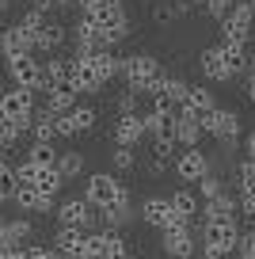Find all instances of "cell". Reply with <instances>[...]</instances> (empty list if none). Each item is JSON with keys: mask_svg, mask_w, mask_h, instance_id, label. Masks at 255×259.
<instances>
[{"mask_svg": "<svg viewBox=\"0 0 255 259\" xmlns=\"http://www.w3.org/2000/svg\"><path fill=\"white\" fill-rule=\"evenodd\" d=\"M122 80H126V92H134V96H149L152 88H156L160 80H164V69H160V61L152 54H126L122 57Z\"/></svg>", "mask_w": 255, "mask_h": 259, "instance_id": "1", "label": "cell"}, {"mask_svg": "<svg viewBox=\"0 0 255 259\" xmlns=\"http://www.w3.org/2000/svg\"><path fill=\"white\" fill-rule=\"evenodd\" d=\"M244 236L236 218H202V248L214 251L217 259L236 255V244Z\"/></svg>", "mask_w": 255, "mask_h": 259, "instance_id": "2", "label": "cell"}, {"mask_svg": "<svg viewBox=\"0 0 255 259\" xmlns=\"http://www.w3.org/2000/svg\"><path fill=\"white\" fill-rule=\"evenodd\" d=\"M84 198H88L96 210H111V206L134 202L130 187L122 183L118 176H111V171H96V176H88V183H84Z\"/></svg>", "mask_w": 255, "mask_h": 259, "instance_id": "3", "label": "cell"}, {"mask_svg": "<svg viewBox=\"0 0 255 259\" xmlns=\"http://www.w3.org/2000/svg\"><path fill=\"white\" fill-rule=\"evenodd\" d=\"M80 19H92V23L103 31V42H107L111 31L130 27V16H126V4H122V0H80Z\"/></svg>", "mask_w": 255, "mask_h": 259, "instance_id": "4", "label": "cell"}, {"mask_svg": "<svg viewBox=\"0 0 255 259\" xmlns=\"http://www.w3.org/2000/svg\"><path fill=\"white\" fill-rule=\"evenodd\" d=\"M202 134H209V138H217L221 145H232V141L240 138V114L229 111V107H214V111H206L198 118Z\"/></svg>", "mask_w": 255, "mask_h": 259, "instance_id": "5", "label": "cell"}, {"mask_svg": "<svg viewBox=\"0 0 255 259\" xmlns=\"http://www.w3.org/2000/svg\"><path fill=\"white\" fill-rule=\"evenodd\" d=\"M57 225L61 229H76V233H92V225H96V206H92L84 194L65 198V202L57 206Z\"/></svg>", "mask_w": 255, "mask_h": 259, "instance_id": "6", "label": "cell"}, {"mask_svg": "<svg viewBox=\"0 0 255 259\" xmlns=\"http://www.w3.org/2000/svg\"><path fill=\"white\" fill-rule=\"evenodd\" d=\"M0 103H4L8 118L16 122L23 134L31 130V122H34V92L31 88H8L4 96H0Z\"/></svg>", "mask_w": 255, "mask_h": 259, "instance_id": "7", "label": "cell"}, {"mask_svg": "<svg viewBox=\"0 0 255 259\" xmlns=\"http://www.w3.org/2000/svg\"><path fill=\"white\" fill-rule=\"evenodd\" d=\"M176 171L183 183H202V179L214 171V160H209V153L206 149H183V153L176 156Z\"/></svg>", "mask_w": 255, "mask_h": 259, "instance_id": "8", "label": "cell"}, {"mask_svg": "<svg viewBox=\"0 0 255 259\" xmlns=\"http://www.w3.org/2000/svg\"><path fill=\"white\" fill-rule=\"evenodd\" d=\"M149 134V114H118L111 122V141L118 149H134Z\"/></svg>", "mask_w": 255, "mask_h": 259, "instance_id": "9", "label": "cell"}, {"mask_svg": "<svg viewBox=\"0 0 255 259\" xmlns=\"http://www.w3.org/2000/svg\"><path fill=\"white\" fill-rule=\"evenodd\" d=\"M141 221L145 225H152V229H176V225H183V218H179L176 210H172V198H160V194H152V198H145L141 202ZM191 225V221H187Z\"/></svg>", "mask_w": 255, "mask_h": 259, "instance_id": "10", "label": "cell"}, {"mask_svg": "<svg viewBox=\"0 0 255 259\" xmlns=\"http://www.w3.org/2000/svg\"><path fill=\"white\" fill-rule=\"evenodd\" d=\"M8 76L16 80V88L38 92V88H42V65H38V57H34V54H16V57H8Z\"/></svg>", "mask_w": 255, "mask_h": 259, "instance_id": "11", "label": "cell"}, {"mask_svg": "<svg viewBox=\"0 0 255 259\" xmlns=\"http://www.w3.org/2000/svg\"><path fill=\"white\" fill-rule=\"evenodd\" d=\"M160 240H164V251L172 259H194V251H198V240H194V225H176V229H164L160 233Z\"/></svg>", "mask_w": 255, "mask_h": 259, "instance_id": "12", "label": "cell"}, {"mask_svg": "<svg viewBox=\"0 0 255 259\" xmlns=\"http://www.w3.org/2000/svg\"><path fill=\"white\" fill-rule=\"evenodd\" d=\"M251 23H255V4H236L232 16L221 23V38L225 42H247L251 38Z\"/></svg>", "mask_w": 255, "mask_h": 259, "instance_id": "13", "label": "cell"}, {"mask_svg": "<svg viewBox=\"0 0 255 259\" xmlns=\"http://www.w3.org/2000/svg\"><path fill=\"white\" fill-rule=\"evenodd\" d=\"M214 92L209 88H202V84H187V96H183V103H179V114L183 118H202L206 111H214Z\"/></svg>", "mask_w": 255, "mask_h": 259, "instance_id": "14", "label": "cell"}, {"mask_svg": "<svg viewBox=\"0 0 255 259\" xmlns=\"http://www.w3.org/2000/svg\"><path fill=\"white\" fill-rule=\"evenodd\" d=\"M221 57H225V69H229V80L232 76H247V65H251L247 42H225L221 38Z\"/></svg>", "mask_w": 255, "mask_h": 259, "instance_id": "15", "label": "cell"}, {"mask_svg": "<svg viewBox=\"0 0 255 259\" xmlns=\"http://www.w3.org/2000/svg\"><path fill=\"white\" fill-rule=\"evenodd\" d=\"M198 73L206 80H229V69H225L221 46H202L198 50Z\"/></svg>", "mask_w": 255, "mask_h": 259, "instance_id": "16", "label": "cell"}, {"mask_svg": "<svg viewBox=\"0 0 255 259\" xmlns=\"http://www.w3.org/2000/svg\"><path fill=\"white\" fill-rule=\"evenodd\" d=\"M38 50V38H34L27 27H8L4 31V57H16V54H34Z\"/></svg>", "mask_w": 255, "mask_h": 259, "instance_id": "17", "label": "cell"}, {"mask_svg": "<svg viewBox=\"0 0 255 259\" xmlns=\"http://www.w3.org/2000/svg\"><path fill=\"white\" fill-rule=\"evenodd\" d=\"M96 57V54H92ZM92 57H84V61H76V76H72V88L76 92H88V96H96V92H103V76L96 73V65H92Z\"/></svg>", "mask_w": 255, "mask_h": 259, "instance_id": "18", "label": "cell"}, {"mask_svg": "<svg viewBox=\"0 0 255 259\" xmlns=\"http://www.w3.org/2000/svg\"><path fill=\"white\" fill-rule=\"evenodd\" d=\"M84 240H88V233H76V229H57L54 236V251L65 259H80L84 255Z\"/></svg>", "mask_w": 255, "mask_h": 259, "instance_id": "19", "label": "cell"}, {"mask_svg": "<svg viewBox=\"0 0 255 259\" xmlns=\"http://www.w3.org/2000/svg\"><path fill=\"white\" fill-rule=\"evenodd\" d=\"M76 96H80L76 88H54V92H46V111L57 114V118H61V114H72L80 107Z\"/></svg>", "mask_w": 255, "mask_h": 259, "instance_id": "20", "label": "cell"}, {"mask_svg": "<svg viewBox=\"0 0 255 259\" xmlns=\"http://www.w3.org/2000/svg\"><path fill=\"white\" fill-rule=\"evenodd\" d=\"M172 210H176L183 221H191V225H194V218H198L202 202H198V194H194L191 187H179V191H172Z\"/></svg>", "mask_w": 255, "mask_h": 259, "instance_id": "21", "label": "cell"}, {"mask_svg": "<svg viewBox=\"0 0 255 259\" xmlns=\"http://www.w3.org/2000/svg\"><path fill=\"white\" fill-rule=\"evenodd\" d=\"M149 134H152V141H172L176 145L179 114H149Z\"/></svg>", "mask_w": 255, "mask_h": 259, "instance_id": "22", "label": "cell"}, {"mask_svg": "<svg viewBox=\"0 0 255 259\" xmlns=\"http://www.w3.org/2000/svg\"><path fill=\"white\" fill-rule=\"evenodd\" d=\"M172 149H176L172 141H152V145H149V171H152V176L176 168V153H172Z\"/></svg>", "mask_w": 255, "mask_h": 259, "instance_id": "23", "label": "cell"}, {"mask_svg": "<svg viewBox=\"0 0 255 259\" xmlns=\"http://www.w3.org/2000/svg\"><path fill=\"white\" fill-rule=\"evenodd\" d=\"M61 171L57 168H38V176H34V191L42 194V202H54L57 198V191H61Z\"/></svg>", "mask_w": 255, "mask_h": 259, "instance_id": "24", "label": "cell"}, {"mask_svg": "<svg viewBox=\"0 0 255 259\" xmlns=\"http://www.w3.org/2000/svg\"><path fill=\"white\" fill-rule=\"evenodd\" d=\"M27 160H31L34 168H57L61 149H54V141H34V145L27 149Z\"/></svg>", "mask_w": 255, "mask_h": 259, "instance_id": "25", "label": "cell"}, {"mask_svg": "<svg viewBox=\"0 0 255 259\" xmlns=\"http://www.w3.org/2000/svg\"><path fill=\"white\" fill-rule=\"evenodd\" d=\"M130 218H134V202H122V206H111V210H99V221H103V229H111V233H118L122 225H130Z\"/></svg>", "mask_w": 255, "mask_h": 259, "instance_id": "26", "label": "cell"}, {"mask_svg": "<svg viewBox=\"0 0 255 259\" xmlns=\"http://www.w3.org/2000/svg\"><path fill=\"white\" fill-rule=\"evenodd\" d=\"M31 130H34V141H54V138H57V114H50L46 107H42V111H34Z\"/></svg>", "mask_w": 255, "mask_h": 259, "instance_id": "27", "label": "cell"}, {"mask_svg": "<svg viewBox=\"0 0 255 259\" xmlns=\"http://www.w3.org/2000/svg\"><path fill=\"white\" fill-rule=\"evenodd\" d=\"M176 145H183V149H198V145H202V126H198V118H183V114H179Z\"/></svg>", "mask_w": 255, "mask_h": 259, "instance_id": "28", "label": "cell"}, {"mask_svg": "<svg viewBox=\"0 0 255 259\" xmlns=\"http://www.w3.org/2000/svg\"><path fill=\"white\" fill-rule=\"evenodd\" d=\"M12 202H16L19 210H31V213H50V202H42V194L34 191V187H19Z\"/></svg>", "mask_w": 255, "mask_h": 259, "instance_id": "29", "label": "cell"}, {"mask_svg": "<svg viewBox=\"0 0 255 259\" xmlns=\"http://www.w3.org/2000/svg\"><path fill=\"white\" fill-rule=\"evenodd\" d=\"M84 153H80V149H65L61 153V160H57V171H61V179H72V176H80V171H84Z\"/></svg>", "mask_w": 255, "mask_h": 259, "instance_id": "30", "label": "cell"}, {"mask_svg": "<svg viewBox=\"0 0 255 259\" xmlns=\"http://www.w3.org/2000/svg\"><path fill=\"white\" fill-rule=\"evenodd\" d=\"M65 42V23L57 19H46V27L38 31V50H57Z\"/></svg>", "mask_w": 255, "mask_h": 259, "instance_id": "31", "label": "cell"}, {"mask_svg": "<svg viewBox=\"0 0 255 259\" xmlns=\"http://www.w3.org/2000/svg\"><path fill=\"white\" fill-rule=\"evenodd\" d=\"M103 259H130V248H126V236L122 233L103 229Z\"/></svg>", "mask_w": 255, "mask_h": 259, "instance_id": "32", "label": "cell"}, {"mask_svg": "<svg viewBox=\"0 0 255 259\" xmlns=\"http://www.w3.org/2000/svg\"><path fill=\"white\" fill-rule=\"evenodd\" d=\"M31 233H34V225H31L27 218H12V221H4V236H8L12 248H19V240H31Z\"/></svg>", "mask_w": 255, "mask_h": 259, "instance_id": "33", "label": "cell"}, {"mask_svg": "<svg viewBox=\"0 0 255 259\" xmlns=\"http://www.w3.org/2000/svg\"><path fill=\"white\" fill-rule=\"evenodd\" d=\"M236 191L255 198V160H240L236 164Z\"/></svg>", "mask_w": 255, "mask_h": 259, "instance_id": "34", "label": "cell"}, {"mask_svg": "<svg viewBox=\"0 0 255 259\" xmlns=\"http://www.w3.org/2000/svg\"><path fill=\"white\" fill-rule=\"evenodd\" d=\"M198 187H202V206H206V202H217V198H221V194L229 191V187H225V179L217 176V171H209V176L202 179Z\"/></svg>", "mask_w": 255, "mask_h": 259, "instance_id": "35", "label": "cell"}, {"mask_svg": "<svg viewBox=\"0 0 255 259\" xmlns=\"http://www.w3.org/2000/svg\"><path fill=\"white\" fill-rule=\"evenodd\" d=\"M111 164H114L118 176H130V171L137 168V153H134V149H118V145H114L111 149Z\"/></svg>", "mask_w": 255, "mask_h": 259, "instance_id": "36", "label": "cell"}, {"mask_svg": "<svg viewBox=\"0 0 255 259\" xmlns=\"http://www.w3.org/2000/svg\"><path fill=\"white\" fill-rule=\"evenodd\" d=\"M69 118H72V126H76V134H88V130H96V118H99V111H96V107H88V103H84V107H76V111H72Z\"/></svg>", "mask_w": 255, "mask_h": 259, "instance_id": "37", "label": "cell"}, {"mask_svg": "<svg viewBox=\"0 0 255 259\" xmlns=\"http://www.w3.org/2000/svg\"><path fill=\"white\" fill-rule=\"evenodd\" d=\"M187 8L191 4H183V0H176V4H156V23H172V19H183Z\"/></svg>", "mask_w": 255, "mask_h": 259, "instance_id": "38", "label": "cell"}, {"mask_svg": "<svg viewBox=\"0 0 255 259\" xmlns=\"http://www.w3.org/2000/svg\"><path fill=\"white\" fill-rule=\"evenodd\" d=\"M19 27H27V31H31L34 38H38V31L46 27V12H42V8H31L23 19H19Z\"/></svg>", "mask_w": 255, "mask_h": 259, "instance_id": "39", "label": "cell"}, {"mask_svg": "<svg viewBox=\"0 0 255 259\" xmlns=\"http://www.w3.org/2000/svg\"><path fill=\"white\" fill-rule=\"evenodd\" d=\"M206 8H209V16H214L217 23H225V19L232 16V8H236V0H206Z\"/></svg>", "mask_w": 255, "mask_h": 259, "instance_id": "40", "label": "cell"}, {"mask_svg": "<svg viewBox=\"0 0 255 259\" xmlns=\"http://www.w3.org/2000/svg\"><path fill=\"white\" fill-rule=\"evenodd\" d=\"M236 259H255V229H244V236L236 244Z\"/></svg>", "mask_w": 255, "mask_h": 259, "instance_id": "41", "label": "cell"}, {"mask_svg": "<svg viewBox=\"0 0 255 259\" xmlns=\"http://www.w3.org/2000/svg\"><path fill=\"white\" fill-rule=\"evenodd\" d=\"M23 259H57V251L42 248V244H31V248H23Z\"/></svg>", "mask_w": 255, "mask_h": 259, "instance_id": "42", "label": "cell"}, {"mask_svg": "<svg viewBox=\"0 0 255 259\" xmlns=\"http://www.w3.org/2000/svg\"><path fill=\"white\" fill-rule=\"evenodd\" d=\"M57 138H76V126H72L69 114H61V118H57Z\"/></svg>", "mask_w": 255, "mask_h": 259, "instance_id": "43", "label": "cell"}, {"mask_svg": "<svg viewBox=\"0 0 255 259\" xmlns=\"http://www.w3.org/2000/svg\"><path fill=\"white\" fill-rule=\"evenodd\" d=\"M0 259H23V248H4V251H0Z\"/></svg>", "mask_w": 255, "mask_h": 259, "instance_id": "44", "label": "cell"}, {"mask_svg": "<svg viewBox=\"0 0 255 259\" xmlns=\"http://www.w3.org/2000/svg\"><path fill=\"white\" fill-rule=\"evenodd\" d=\"M244 149H247V160H255V130L247 134V141H244Z\"/></svg>", "mask_w": 255, "mask_h": 259, "instance_id": "45", "label": "cell"}, {"mask_svg": "<svg viewBox=\"0 0 255 259\" xmlns=\"http://www.w3.org/2000/svg\"><path fill=\"white\" fill-rule=\"evenodd\" d=\"M50 4H69V0H34V8H42V12H46Z\"/></svg>", "mask_w": 255, "mask_h": 259, "instance_id": "46", "label": "cell"}, {"mask_svg": "<svg viewBox=\"0 0 255 259\" xmlns=\"http://www.w3.org/2000/svg\"><path fill=\"white\" fill-rule=\"evenodd\" d=\"M244 92H247V99L255 103V76H247V88H244Z\"/></svg>", "mask_w": 255, "mask_h": 259, "instance_id": "47", "label": "cell"}, {"mask_svg": "<svg viewBox=\"0 0 255 259\" xmlns=\"http://www.w3.org/2000/svg\"><path fill=\"white\" fill-rule=\"evenodd\" d=\"M4 248H12V244H8V236H4V221H0V251Z\"/></svg>", "mask_w": 255, "mask_h": 259, "instance_id": "48", "label": "cell"}, {"mask_svg": "<svg viewBox=\"0 0 255 259\" xmlns=\"http://www.w3.org/2000/svg\"><path fill=\"white\" fill-rule=\"evenodd\" d=\"M247 76H255V54H251V65H247Z\"/></svg>", "mask_w": 255, "mask_h": 259, "instance_id": "49", "label": "cell"}, {"mask_svg": "<svg viewBox=\"0 0 255 259\" xmlns=\"http://www.w3.org/2000/svg\"><path fill=\"white\" fill-rule=\"evenodd\" d=\"M12 8V0H0V12H8Z\"/></svg>", "mask_w": 255, "mask_h": 259, "instance_id": "50", "label": "cell"}, {"mask_svg": "<svg viewBox=\"0 0 255 259\" xmlns=\"http://www.w3.org/2000/svg\"><path fill=\"white\" fill-rule=\"evenodd\" d=\"M0 122H8V111H4V103H0Z\"/></svg>", "mask_w": 255, "mask_h": 259, "instance_id": "51", "label": "cell"}, {"mask_svg": "<svg viewBox=\"0 0 255 259\" xmlns=\"http://www.w3.org/2000/svg\"><path fill=\"white\" fill-rule=\"evenodd\" d=\"M4 31H8V27H0V50H4Z\"/></svg>", "mask_w": 255, "mask_h": 259, "instance_id": "52", "label": "cell"}, {"mask_svg": "<svg viewBox=\"0 0 255 259\" xmlns=\"http://www.w3.org/2000/svg\"><path fill=\"white\" fill-rule=\"evenodd\" d=\"M183 4H206V0H183Z\"/></svg>", "mask_w": 255, "mask_h": 259, "instance_id": "53", "label": "cell"}, {"mask_svg": "<svg viewBox=\"0 0 255 259\" xmlns=\"http://www.w3.org/2000/svg\"><path fill=\"white\" fill-rule=\"evenodd\" d=\"M4 202H8V198H4V191H0V206H4Z\"/></svg>", "mask_w": 255, "mask_h": 259, "instance_id": "54", "label": "cell"}, {"mask_svg": "<svg viewBox=\"0 0 255 259\" xmlns=\"http://www.w3.org/2000/svg\"><path fill=\"white\" fill-rule=\"evenodd\" d=\"M236 4H251V0H236Z\"/></svg>", "mask_w": 255, "mask_h": 259, "instance_id": "55", "label": "cell"}, {"mask_svg": "<svg viewBox=\"0 0 255 259\" xmlns=\"http://www.w3.org/2000/svg\"><path fill=\"white\" fill-rule=\"evenodd\" d=\"M251 4H255V0H251Z\"/></svg>", "mask_w": 255, "mask_h": 259, "instance_id": "56", "label": "cell"}]
</instances>
